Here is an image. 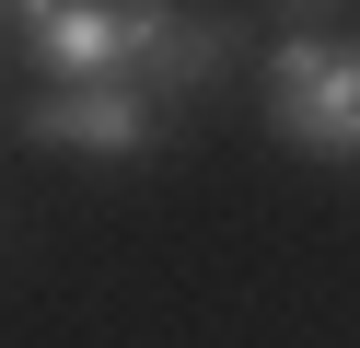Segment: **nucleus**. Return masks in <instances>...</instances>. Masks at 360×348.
<instances>
[{
	"mask_svg": "<svg viewBox=\"0 0 360 348\" xmlns=\"http://www.w3.org/2000/svg\"><path fill=\"white\" fill-rule=\"evenodd\" d=\"M12 23H24V46L58 82H128V70H140V35H151L140 0H35V12H12Z\"/></svg>",
	"mask_w": 360,
	"mask_h": 348,
	"instance_id": "obj_2",
	"label": "nucleus"
},
{
	"mask_svg": "<svg viewBox=\"0 0 360 348\" xmlns=\"http://www.w3.org/2000/svg\"><path fill=\"white\" fill-rule=\"evenodd\" d=\"M221 58H233V35H221V23H198V12H151V35H140V70H128V82L163 105V93H198V82H221Z\"/></svg>",
	"mask_w": 360,
	"mask_h": 348,
	"instance_id": "obj_4",
	"label": "nucleus"
},
{
	"mask_svg": "<svg viewBox=\"0 0 360 348\" xmlns=\"http://www.w3.org/2000/svg\"><path fill=\"white\" fill-rule=\"evenodd\" d=\"M267 116H279L290 151L349 162L360 151V46L349 35H290L279 58H267Z\"/></svg>",
	"mask_w": 360,
	"mask_h": 348,
	"instance_id": "obj_1",
	"label": "nucleus"
},
{
	"mask_svg": "<svg viewBox=\"0 0 360 348\" xmlns=\"http://www.w3.org/2000/svg\"><path fill=\"white\" fill-rule=\"evenodd\" d=\"M12 128H24L35 151H105V162H128V151L163 139V105H151L140 82H70V93H47V105H24Z\"/></svg>",
	"mask_w": 360,
	"mask_h": 348,
	"instance_id": "obj_3",
	"label": "nucleus"
},
{
	"mask_svg": "<svg viewBox=\"0 0 360 348\" xmlns=\"http://www.w3.org/2000/svg\"><path fill=\"white\" fill-rule=\"evenodd\" d=\"M0 23H12V12H0Z\"/></svg>",
	"mask_w": 360,
	"mask_h": 348,
	"instance_id": "obj_5",
	"label": "nucleus"
}]
</instances>
